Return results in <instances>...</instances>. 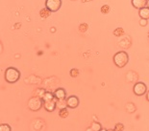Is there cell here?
I'll return each mask as SVG.
<instances>
[{
  "label": "cell",
  "mask_w": 149,
  "mask_h": 131,
  "mask_svg": "<svg viewBox=\"0 0 149 131\" xmlns=\"http://www.w3.org/2000/svg\"><path fill=\"white\" fill-rule=\"evenodd\" d=\"M20 79V72L15 67H9L5 71V80L9 83H15Z\"/></svg>",
  "instance_id": "1"
},
{
  "label": "cell",
  "mask_w": 149,
  "mask_h": 131,
  "mask_svg": "<svg viewBox=\"0 0 149 131\" xmlns=\"http://www.w3.org/2000/svg\"><path fill=\"white\" fill-rule=\"evenodd\" d=\"M113 62L118 68H123L128 64L129 62V56L126 52L120 51L117 52L116 54L113 56Z\"/></svg>",
  "instance_id": "2"
},
{
  "label": "cell",
  "mask_w": 149,
  "mask_h": 131,
  "mask_svg": "<svg viewBox=\"0 0 149 131\" xmlns=\"http://www.w3.org/2000/svg\"><path fill=\"white\" fill-rule=\"evenodd\" d=\"M42 104H43V99L42 98L34 97V98H31L29 99V102H28V107L32 111H39L42 107L43 105Z\"/></svg>",
  "instance_id": "3"
},
{
  "label": "cell",
  "mask_w": 149,
  "mask_h": 131,
  "mask_svg": "<svg viewBox=\"0 0 149 131\" xmlns=\"http://www.w3.org/2000/svg\"><path fill=\"white\" fill-rule=\"evenodd\" d=\"M45 7L51 12H56L62 7V0H46Z\"/></svg>",
  "instance_id": "4"
},
{
  "label": "cell",
  "mask_w": 149,
  "mask_h": 131,
  "mask_svg": "<svg viewBox=\"0 0 149 131\" xmlns=\"http://www.w3.org/2000/svg\"><path fill=\"white\" fill-rule=\"evenodd\" d=\"M133 91H134V94L136 96H143L147 93V86L146 84L141 82H139L137 83H135L134 85V88H133Z\"/></svg>",
  "instance_id": "5"
},
{
  "label": "cell",
  "mask_w": 149,
  "mask_h": 131,
  "mask_svg": "<svg viewBox=\"0 0 149 131\" xmlns=\"http://www.w3.org/2000/svg\"><path fill=\"white\" fill-rule=\"evenodd\" d=\"M65 101H66V104H68V108L74 109L79 105V99L74 95L68 97V98L65 99Z\"/></svg>",
  "instance_id": "6"
},
{
  "label": "cell",
  "mask_w": 149,
  "mask_h": 131,
  "mask_svg": "<svg viewBox=\"0 0 149 131\" xmlns=\"http://www.w3.org/2000/svg\"><path fill=\"white\" fill-rule=\"evenodd\" d=\"M43 106L46 111L53 112L57 108V102L55 99H53V101H48V102H43Z\"/></svg>",
  "instance_id": "7"
},
{
  "label": "cell",
  "mask_w": 149,
  "mask_h": 131,
  "mask_svg": "<svg viewBox=\"0 0 149 131\" xmlns=\"http://www.w3.org/2000/svg\"><path fill=\"white\" fill-rule=\"evenodd\" d=\"M132 5L133 7L141 10V9L147 7V0H132Z\"/></svg>",
  "instance_id": "8"
},
{
  "label": "cell",
  "mask_w": 149,
  "mask_h": 131,
  "mask_svg": "<svg viewBox=\"0 0 149 131\" xmlns=\"http://www.w3.org/2000/svg\"><path fill=\"white\" fill-rule=\"evenodd\" d=\"M54 96L57 101H60V99H66V92L64 88H58L56 89V91L54 92Z\"/></svg>",
  "instance_id": "9"
},
{
  "label": "cell",
  "mask_w": 149,
  "mask_h": 131,
  "mask_svg": "<svg viewBox=\"0 0 149 131\" xmlns=\"http://www.w3.org/2000/svg\"><path fill=\"white\" fill-rule=\"evenodd\" d=\"M139 15L142 19H149V8L144 7L141 9L139 12Z\"/></svg>",
  "instance_id": "10"
},
{
  "label": "cell",
  "mask_w": 149,
  "mask_h": 131,
  "mask_svg": "<svg viewBox=\"0 0 149 131\" xmlns=\"http://www.w3.org/2000/svg\"><path fill=\"white\" fill-rule=\"evenodd\" d=\"M42 99H43V102H48V101H53V99H55L56 98H55V96H54V94H52V93L45 92Z\"/></svg>",
  "instance_id": "11"
},
{
  "label": "cell",
  "mask_w": 149,
  "mask_h": 131,
  "mask_svg": "<svg viewBox=\"0 0 149 131\" xmlns=\"http://www.w3.org/2000/svg\"><path fill=\"white\" fill-rule=\"evenodd\" d=\"M50 12H50L48 9L45 7V8H43V9L40 10V17H42V18H44V19H45V18H47L50 15Z\"/></svg>",
  "instance_id": "12"
},
{
  "label": "cell",
  "mask_w": 149,
  "mask_h": 131,
  "mask_svg": "<svg viewBox=\"0 0 149 131\" xmlns=\"http://www.w3.org/2000/svg\"><path fill=\"white\" fill-rule=\"evenodd\" d=\"M136 109H137V107L133 102H129V104H126V110H127L128 113H134Z\"/></svg>",
  "instance_id": "13"
},
{
  "label": "cell",
  "mask_w": 149,
  "mask_h": 131,
  "mask_svg": "<svg viewBox=\"0 0 149 131\" xmlns=\"http://www.w3.org/2000/svg\"><path fill=\"white\" fill-rule=\"evenodd\" d=\"M68 109L65 108H63V109H60V111H59V116L60 118H62V119H65V118H68Z\"/></svg>",
  "instance_id": "14"
},
{
  "label": "cell",
  "mask_w": 149,
  "mask_h": 131,
  "mask_svg": "<svg viewBox=\"0 0 149 131\" xmlns=\"http://www.w3.org/2000/svg\"><path fill=\"white\" fill-rule=\"evenodd\" d=\"M57 107H58L59 109H63V108L68 107L66 101H65V99H60V101H58L57 102Z\"/></svg>",
  "instance_id": "15"
},
{
  "label": "cell",
  "mask_w": 149,
  "mask_h": 131,
  "mask_svg": "<svg viewBox=\"0 0 149 131\" xmlns=\"http://www.w3.org/2000/svg\"><path fill=\"white\" fill-rule=\"evenodd\" d=\"M102 128H101V124L98 123H91V126L90 127V128H88V130H101Z\"/></svg>",
  "instance_id": "16"
},
{
  "label": "cell",
  "mask_w": 149,
  "mask_h": 131,
  "mask_svg": "<svg viewBox=\"0 0 149 131\" xmlns=\"http://www.w3.org/2000/svg\"><path fill=\"white\" fill-rule=\"evenodd\" d=\"M113 35L116 36H121L124 35V30L122 29V28H116V29L113 31Z\"/></svg>",
  "instance_id": "17"
},
{
  "label": "cell",
  "mask_w": 149,
  "mask_h": 131,
  "mask_svg": "<svg viewBox=\"0 0 149 131\" xmlns=\"http://www.w3.org/2000/svg\"><path fill=\"white\" fill-rule=\"evenodd\" d=\"M0 131H12L11 126L7 123H2L0 126Z\"/></svg>",
  "instance_id": "18"
},
{
  "label": "cell",
  "mask_w": 149,
  "mask_h": 131,
  "mask_svg": "<svg viewBox=\"0 0 149 131\" xmlns=\"http://www.w3.org/2000/svg\"><path fill=\"white\" fill-rule=\"evenodd\" d=\"M69 75H70L71 78H77L79 76V70L76 69V68H73L69 72Z\"/></svg>",
  "instance_id": "19"
},
{
  "label": "cell",
  "mask_w": 149,
  "mask_h": 131,
  "mask_svg": "<svg viewBox=\"0 0 149 131\" xmlns=\"http://www.w3.org/2000/svg\"><path fill=\"white\" fill-rule=\"evenodd\" d=\"M109 12H110V7H109V5H103L102 7H101V12H102L103 14H109Z\"/></svg>",
  "instance_id": "20"
},
{
  "label": "cell",
  "mask_w": 149,
  "mask_h": 131,
  "mask_svg": "<svg viewBox=\"0 0 149 131\" xmlns=\"http://www.w3.org/2000/svg\"><path fill=\"white\" fill-rule=\"evenodd\" d=\"M87 30H88V24L87 23H83L79 26V31H80L81 33H85Z\"/></svg>",
  "instance_id": "21"
},
{
  "label": "cell",
  "mask_w": 149,
  "mask_h": 131,
  "mask_svg": "<svg viewBox=\"0 0 149 131\" xmlns=\"http://www.w3.org/2000/svg\"><path fill=\"white\" fill-rule=\"evenodd\" d=\"M115 130L116 131H121V130H124V126L122 123H116V126H115Z\"/></svg>",
  "instance_id": "22"
},
{
  "label": "cell",
  "mask_w": 149,
  "mask_h": 131,
  "mask_svg": "<svg viewBox=\"0 0 149 131\" xmlns=\"http://www.w3.org/2000/svg\"><path fill=\"white\" fill-rule=\"evenodd\" d=\"M147 20L148 19H142V18H141V19L139 20V25H141V26H142V27L146 26V25H147Z\"/></svg>",
  "instance_id": "23"
},
{
  "label": "cell",
  "mask_w": 149,
  "mask_h": 131,
  "mask_svg": "<svg viewBox=\"0 0 149 131\" xmlns=\"http://www.w3.org/2000/svg\"><path fill=\"white\" fill-rule=\"evenodd\" d=\"M146 99H147V101L149 102V91L146 93Z\"/></svg>",
  "instance_id": "24"
},
{
  "label": "cell",
  "mask_w": 149,
  "mask_h": 131,
  "mask_svg": "<svg viewBox=\"0 0 149 131\" xmlns=\"http://www.w3.org/2000/svg\"><path fill=\"white\" fill-rule=\"evenodd\" d=\"M91 1H93V0H82V2H83V3H86V2H91Z\"/></svg>",
  "instance_id": "25"
},
{
  "label": "cell",
  "mask_w": 149,
  "mask_h": 131,
  "mask_svg": "<svg viewBox=\"0 0 149 131\" xmlns=\"http://www.w3.org/2000/svg\"><path fill=\"white\" fill-rule=\"evenodd\" d=\"M147 7L149 8V0H147Z\"/></svg>",
  "instance_id": "26"
},
{
  "label": "cell",
  "mask_w": 149,
  "mask_h": 131,
  "mask_svg": "<svg viewBox=\"0 0 149 131\" xmlns=\"http://www.w3.org/2000/svg\"><path fill=\"white\" fill-rule=\"evenodd\" d=\"M148 39H149V36H148Z\"/></svg>",
  "instance_id": "27"
},
{
  "label": "cell",
  "mask_w": 149,
  "mask_h": 131,
  "mask_svg": "<svg viewBox=\"0 0 149 131\" xmlns=\"http://www.w3.org/2000/svg\"><path fill=\"white\" fill-rule=\"evenodd\" d=\"M72 1H74V0H72Z\"/></svg>",
  "instance_id": "28"
}]
</instances>
